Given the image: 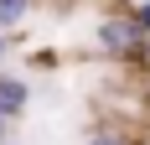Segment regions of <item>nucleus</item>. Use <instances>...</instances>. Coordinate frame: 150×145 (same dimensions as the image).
Masks as SVG:
<instances>
[{
    "instance_id": "1",
    "label": "nucleus",
    "mask_w": 150,
    "mask_h": 145,
    "mask_svg": "<svg viewBox=\"0 0 150 145\" xmlns=\"http://www.w3.org/2000/svg\"><path fill=\"white\" fill-rule=\"evenodd\" d=\"M93 47L104 57H145L150 52V31L135 21V11H109L93 31Z\"/></svg>"
},
{
    "instance_id": "2",
    "label": "nucleus",
    "mask_w": 150,
    "mask_h": 145,
    "mask_svg": "<svg viewBox=\"0 0 150 145\" xmlns=\"http://www.w3.org/2000/svg\"><path fill=\"white\" fill-rule=\"evenodd\" d=\"M26 104H31V83L26 78H16V72H0V119H21L26 114Z\"/></svg>"
},
{
    "instance_id": "3",
    "label": "nucleus",
    "mask_w": 150,
    "mask_h": 145,
    "mask_svg": "<svg viewBox=\"0 0 150 145\" xmlns=\"http://www.w3.org/2000/svg\"><path fill=\"white\" fill-rule=\"evenodd\" d=\"M31 5H36V0H0V31H16L31 16Z\"/></svg>"
},
{
    "instance_id": "4",
    "label": "nucleus",
    "mask_w": 150,
    "mask_h": 145,
    "mask_svg": "<svg viewBox=\"0 0 150 145\" xmlns=\"http://www.w3.org/2000/svg\"><path fill=\"white\" fill-rule=\"evenodd\" d=\"M83 145H129V135H124V130H93Z\"/></svg>"
},
{
    "instance_id": "5",
    "label": "nucleus",
    "mask_w": 150,
    "mask_h": 145,
    "mask_svg": "<svg viewBox=\"0 0 150 145\" xmlns=\"http://www.w3.org/2000/svg\"><path fill=\"white\" fill-rule=\"evenodd\" d=\"M135 21H140V26L150 31V0H140V5H135Z\"/></svg>"
},
{
    "instance_id": "6",
    "label": "nucleus",
    "mask_w": 150,
    "mask_h": 145,
    "mask_svg": "<svg viewBox=\"0 0 150 145\" xmlns=\"http://www.w3.org/2000/svg\"><path fill=\"white\" fill-rule=\"evenodd\" d=\"M0 145H11V119H0Z\"/></svg>"
},
{
    "instance_id": "7",
    "label": "nucleus",
    "mask_w": 150,
    "mask_h": 145,
    "mask_svg": "<svg viewBox=\"0 0 150 145\" xmlns=\"http://www.w3.org/2000/svg\"><path fill=\"white\" fill-rule=\"evenodd\" d=\"M5 52H11V42H5V31H0V62H5Z\"/></svg>"
},
{
    "instance_id": "8",
    "label": "nucleus",
    "mask_w": 150,
    "mask_h": 145,
    "mask_svg": "<svg viewBox=\"0 0 150 145\" xmlns=\"http://www.w3.org/2000/svg\"><path fill=\"white\" fill-rule=\"evenodd\" d=\"M47 5H62V11H67V5H78V0H47Z\"/></svg>"
}]
</instances>
